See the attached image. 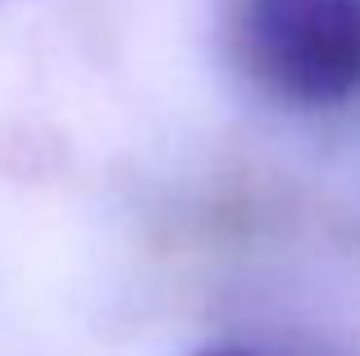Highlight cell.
Listing matches in <instances>:
<instances>
[{
  "label": "cell",
  "mask_w": 360,
  "mask_h": 356,
  "mask_svg": "<svg viewBox=\"0 0 360 356\" xmlns=\"http://www.w3.org/2000/svg\"><path fill=\"white\" fill-rule=\"evenodd\" d=\"M233 55L283 106H347L360 96V0H238Z\"/></svg>",
  "instance_id": "obj_1"
},
{
  "label": "cell",
  "mask_w": 360,
  "mask_h": 356,
  "mask_svg": "<svg viewBox=\"0 0 360 356\" xmlns=\"http://www.w3.org/2000/svg\"><path fill=\"white\" fill-rule=\"evenodd\" d=\"M201 356H260V352H246V348H210V352H201Z\"/></svg>",
  "instance_id": "obj_2"
}]
</instances>
